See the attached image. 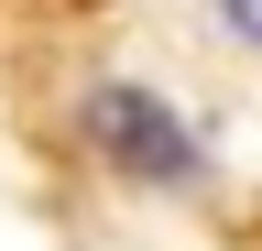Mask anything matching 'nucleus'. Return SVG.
<instances>
[{
    "instance_id": "f257e3e1",
    "label": "nucleus",
    "mask_w": 262,
    "mask_h": 251,
    "mask_svg": "<svg viewBox=\"0 0 262 251\" xmlns=\"http://www.w3.org/2000/svg\"><path fill=\"white\" fill-rule=\"evenodd\" d=\"M66 131H77V153L98 175L142 186V197H196L208 186V131L164 87H142V77H88L77 109H66Z\"/></svg>"
},
{
    "instance_id": "f03ea898",
    "label": "nucleus",
    "mask_w": 262,
    "mask_h": 251,
    "mask_svg": "<svg viewBox=\"0 0 262 251\" xmlns=\"http://www.w3.org/2000/svg\"><path fill=\"white\" fill-rule=\"evenodd\" d=\"M208 33L241 44V55H262V0H208Z\"/></svg>"
}]
</instances>
